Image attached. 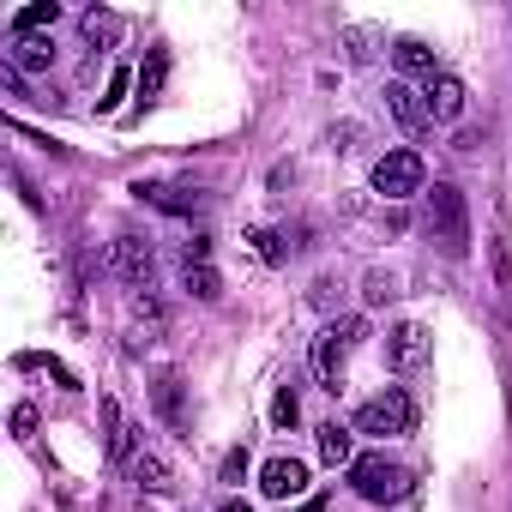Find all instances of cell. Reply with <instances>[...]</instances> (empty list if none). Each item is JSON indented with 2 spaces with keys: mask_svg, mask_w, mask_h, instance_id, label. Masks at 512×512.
I'll list each match as a JSON object with an SVG mask.
<instances>
[{
  "mask_svg": "<svg viewBox=\"0 0 512 512\" xmlns=\"http://www.w3.org/2000/svg\"><path fill=\"white\" fill-rule=\"evenodd\" d=\"M139 193H151L163 211H199V193H187V187H139Z\"/></svg>",
  "mask_w": 512,
  "mask_h": 512,
  "instance_id": "20",
  "label": "cell"
},
{
  "mask_svg": "<svg viewBox=\"0 0 512 512\" xmlns=\"http://www.w3.org/2000/svg\"><path fill=\"white\" fill-rule=\"evenodd\" d=\"M320 458H326L332 470H338V464L350 470V464H356V440H350V428H338V422H326V428H320Z\"/></svg>",
  "mask_w": 512,
  "mask_h": 512,
  "instance_id": "14",
  "label": "cell"
},
{
  "mask_svg": "<svg viewBox=\"0 0 512 512\" xmlns=\"http://www.w3.org/2000/svg\"><path fill=\"white\" fill-rule=\"evenodd\" d=\"M428 115H434V121H458V115H464V79L434 73V79H428Z\"/></svg>",
  "mask_w": 512,
  "mask_h": 512,
  "instance_id": "9",
  "label": "cell"
},
{
  "mask_svg": "<svg viewBox=\"0 0 512 512\" xmlns=\"http://www.w3.org/2000/svg\"><path fill=\"white\" fill-rule=\"evenodd\" d=\"M115 272L127 278V284H139V290H151V278H157V260H151V241H139V235H121L115 241Z\"/></svg>",
  "mask_w": 512,
  "mask_h": 512,
  "instance_id": "6",
  "label": "cell"
},
{
  "mask_svg": "<svg viewBox=\"0 0 512 512\" xmlns=\"http://www.w3.org/2000/svg\"><path fill=\"white\" fill-rule=\"evenodd\" d=\"M187 290H193L199 302H217V296H223V284H217L211 266H187Z\"/></svg>",
  "mask_w": 512,
  "mask_h": 512,
  "instance_id": "21",
  "label": "cell"
},
{
  "mask_svg": "<svg viewBox=\"0 0 512 512\" xmlns=\"http://www.w3.org/2000/svg\"><path fill=\"white\" fill-rule=\"evenodd\" d=\"M362 332H368V320H362V314H350V320H332V326L314 338V374L326 380V392H338V386H344V362H350V350L362 344Z\"/></svg>",
  "mask_w": 512,
  "mask_h": 512,
  "instance_id": "2",
  "label": "cell"
},
{
  "mask_svg": "<svg viewBox=\"0 0 512 512\" xmlns=\"http://www.w3.org/2000/svg\"><path fill=\"white\" fill-rule=\"evenodd\" d=\"M163 73H169V55H163V49H151V55H145V67H139V97H145V103L163 91Z\"/></svg>",
  "mask_w": 512,
  "mask_h": 512,
  "instance_id": "18",
  "label": "cell"
},
{
  "mask_svg": "<svg viewBox=\"0 0 512 512\" xmlns=\"http://www.w3.org/2000/svg\"><path fill=\"white\" fill-rule=\"evenodd\" d=\"M61 19V7H55V0H37V7H25L19 19H13V37H37L43 25H55Z\"/></svg>",
  "mask_w": 512,
  "mask_h": 512,
  "instance_id": "16",
  "label": "cell"
},
{
  "mask_svg": "<svg viewBox=\"0 0 512 512\" xmlns=\"http://www.w3.org/2000/svg\"><path fill=\"white\" fill-rule=\"evenodd\" d=\"M296 416H302V404H296V392L284 386V392L272 398V422H278V428H296Z\"/></svg>",
  "mask_w": 512,
  "mask_h": 512,
  "instance_id": "22",
  "label": "cell"
},
{
  "mask_svg": "<svg viewBox=\"0 0 512 512\" xmlns=\"http://www.w3.org/2000/svg\"><path fill=\"white\" fill-rule=\"evenodd\" d=\"M428 229H434L440 253H452V260H464V253H470V211H464V193L458 187L440 181L428 193Z\"/></svg>",
  "mask_w": 512,
  "mask_h": 512,
  "instance_id": "1",
  "label": "cell"
},
{
  "mask_svg": "<svg viewBox=\"0 0 512 512\" xmlns=\"http://www.w3.org/2000/svg\"><path fill=\"white\" fill-rule=\"evenodd\" d=\"M103 428H109V458H115V464L133 458V428H127V416H121L115 398H103Z\"/></svg>",
  "mask_w": 512,
  "mask_h": 512,
  "instance_id": "13",
  "label": "cell"
},
{
  "mask_svg": "<svg viewBox=\"0 0 512 512\" xmlns=\"http://www.w3.org/2000/svg\"><path fill=\"white\" fill-rule=\"evenodd\" d=\"M253 247H260L266 260H284V247H278V235H272V229H253Z\"/></svg>",
  "mask_w": 512,
  "mask_h": 512,
  "instance_id": "23",
  "label": "cell"
},
{
  "mask_svg": "<svg viewBox=\"0 0 512 512\" xmlns=\"http://www.w3.org/2000/svg\"><path fill=\"white\" fill-rule=\"evenodd\" d=\"M296 512H326V494H314V500H302Z\"/></svg>",
  "mask_w": 512,
  "mask_h": 512,
  "instance_id": "27",
  "label": "cell"
},
{
  "mask_svg": "<svg viewBox=\"0 0 512 512\" xmlns=\"http://www.w3.org/2000/svg\"><path fill=\"white\" fill-rule=\"evenodd\" d=\"M133 476H139L151 494H163V488H169V464H163V458H151V452H139V458H133Z\"/></svg>",
  "mask_w": 512,
  "mask_h": 512,
  "instance_id": "19",
  "label": "cell"
},
{
  "mask_svg": "<svg viewBox=\"0 0 512 512\" xmlns=\"http://www.w3.org/2000/svg\"><path fill=\"white\" fill-rule=\"evenodd\" d=\"M428 356V332L416 326V320H404L398 332H392V368H416Z\"/></svg>",
  "mask_w": 512,
  "mask_h": 512,
  "instance_id": "11",
  "label": "cell"
},
{
  "mask_svg": "<svg viewBox=\"0 0 512 512\" xmlns=\"http://www.w3.org/2000/svg\"><path fill=\"white\" fill-rule=\"evenodd\" d=\"M374 193H380V199H410V193H422V157H416V151H386V157L374 163Z\"/></svg>",
  "mask_w": 512,
  "mask_h": 512,
  "instance_id": "5",
  "label": "cell"
},
{
  "mask_svg": "<svg viewBox=\"0 0 512 512\" xmlns=\"http://www.w3.org/2000/svg\"><path fill=\"white\" fill-rule=\"evenodd\" d=\"M115 37H121V19L115 13H85V43L91 49H109Z\"/></svg>",
  "mask_w": 512,
  "mask_h": 512,
  "instance_id": "17",
  "label": "cell"
},
{
  "mask_svg": "<svg viewBox=\"0 0 512 512\" xmlns=\"http://www.w3.org/2000/svg\"><path fill=\"white\" fill-rule=\"evenodd\" d=\"M31 428H37V410H31V404H19V410H13V434H19V440H31Z\"/></svg>",
  "mask_w": 512,
  "mask_h": 512,
  "instance_id": "25",
  "label": "cell"
},
{
  "mask_svg": "<svg viewBox=\"0 0 512 512\" xmlns=\"http://www.w3.org/2000/svg\"><path fill=\"white\" fill-rule=\"evenodd\" d=\"M260 488H266L272 500H290V494H302V488H308V464H302V458H266Z\"/></svg>",
  "mask_w": 512,
  "mask_h": 512,
  "instance_id": "8",
  "label": "cell"
},
{
  "mask_svg": "<svg viewBox=\"0 0 512 512\" xmlns=\"http://www.w3.org/2000/svg\"><path fill=\"white\" fill-rule=\"evenodd\" d=\"M49 61H55L49 37H13V49H7V67H25V73H43Z\"/></svg>",
  "mask_w": 512,
  "mask_h": 512,
  "instance_id": "12",
  "label": "cell"
},
{
  "mask_svg": "<svg viewBox=\"0 0 512 512\" xmlns=\"http://www.w3.org/2000/svg\"><path fill=\"white\" fill-rule=\"evenodd\" d=\"M350 488H356L362 500L386 506V500H404V494H410V470L392 464L386 452H362V458L350 464Z\"/></svg>",
  "mask_w": 512,
  "mask_h": 512,
  "instance_id": "3",
  "label": "cell"
},
{
  "mask_svg": "<svg viewBox=\"0 0 512 512\" xmlns=\"http://www.w3.org/2000/svg\"><path fill=\"white\" fill-rule=\"evenodd\" d=\"M488 266H494V290H500V314L512 320V241L494 235L488 241Z\"/></svg>",
  "mask_w": 512,
  "mask_h": 512,
  "instance_id": "10",
  "label": "cell"
},
{
  "mask_svg": "<svg viewBox=\"0 0 512 512\" xmlns=\"http://www.w3.org/2000/svg\"><path fill=\"white\" fill-rule=\"evenodd\" d=\"M127 85H133V73H127V67H121V73H115V79H109V97H103V109H115V103H121V97H127Z\"/></svg>",
  "mask_w": 512,
  "mask_h": 512,
  "instance_id": "24",
  "label": "cell"
},
{
  "mask_svg": "<svg viewBox=\"0 0 512 512\" xmlns=\"http://www.w3.org/2000/svg\"><path fill=\"white\" fill-rule=\"evenodd\" d=\"M386 109H392V121H398L404 133H428V121H434V115H428V97H416L404 79L386 85Z\"/></svg>",
  "mask_w": 512,
  "mask_h": 512,
  "instance_id": "7",
  "label": "cell"
},
{
  "mask_svg": "<svg viewBox=\"0 0 512 512\" xmlns=\"http://www.w3.org/2000/svg\"><path fill=\"white\" fill-rule=\"evenodd\" d=\"M241 470H247V452H241V446H235V452H229V458H223V476H229V482H235V476H241Z\"/></svg>",
  "mask_w": 512,
  "mask_h": 512,
  "instance_id": "26",
  "label": "cell"
},
{
  "mask_svg": "<svg viewBox=\"0 0 512 512\" xmlns=\"http://www.w3.org/2000/svg\"><path fill=\"white\" fill-rule=\"evenodd\" d=\"M217 512H253V506H247V500H229V506H217Z\"/></svg>",
  "mask_w": 512,
  "mask_h": 512,
  "instance_id": "28",
  "label": "cell"
},
{
  "mask_svg": "<svg viewBox=\"0 0 512 512\" xmlns=\"http://www.w3.org/2000/svg\"><path fill=\"white\" fill-rule=\"evenodd\" d=\"M416 428V404H410V392H380V398H368L362 410H356V434H410Z\"/></svg>",
  "mask_w": 512,
  "mask_h": 512,
  "instance_id": "4",
  "label": "cell"
},
{
  "mask_svg": "<svg viewBox=\"0 0 512 512\" xmlns=\"http://www.w3.org/2000/svg\"><path fill=\"white\" fill-rule=\"evenodd\" d=\"M392 55H398V67H404V73H416V79H434V55H428V43L404 37V43H398Z\"/></svg>",
  "mask_w": 512,
  "mask_h": 512,
  "instance_id": "15",
  "label": "cell"
}]
</instances>
